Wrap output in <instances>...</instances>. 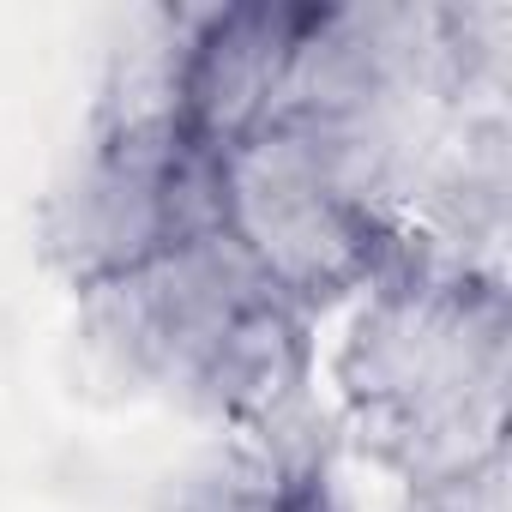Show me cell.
Masks as SVG:
<instances>
[{
  "mask_svg": "<svg viewBox=\"0 0 512 512\" xmlns=\"http://www.w3.org/2000/svg\"><path fill=\"white\" fill-rule=\"evenodd\" d=\"M302 386H308V314L278 296L247 302L187 380L193 398H205L217 416L235 422L278 416Z\"/></svg>",
  "mask_w": 512,
  "mask_h": 512,
  "instance_id": "277c9868",
  "label": "cell"
},
{
  "mask_svg": "<svg viewBox=\"0 0 512 512\" xmlns=\"http://www.w3.org/2000/svg\"><path fill=\"white\" fill-rule=\"evenodd\" d=\"M320 7H211L187 19L181 133L199 151H229L284 115L302 37Z\"/></svg>",
  "mask_w": 512,
  "mask_h": 512,
  "instance_id": "3957f363",
  "label": "cell"
},
{
  "mask_svg": "<svg viewBox=\"0 0 512 512\" xmlns=\"http://www.w3.org/2000/svg\"><path fill=\"white\" fill-rule=\"evenodd\" d=\"M217 229V157L181 133H97L49 211V247L85 290Z\"/></svg>",
  "mask_w": 512,
  "mask_h": 512,
  "instance_id": "7a4b0ae2",
  "label": "cell"
},
{
  "mask_svg": "<svg viewBox=\"0 0 512 512\" xmlns=\"http://www.w3.org/2000/svg\"><path fill=\"white\" fill-rule=\"evenodd\" d=\"M217 229L260 284L302 314L344 290H368L392 247L380 211L350 181L338 139L302 115H278L217 151Z\"/></svg>",
  "mask_w": 512,
  "mask_h": 512,
  "instance_id": "6da1fadb",
  "label": "cell"
}]
</instances>
